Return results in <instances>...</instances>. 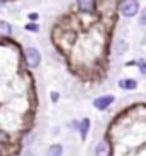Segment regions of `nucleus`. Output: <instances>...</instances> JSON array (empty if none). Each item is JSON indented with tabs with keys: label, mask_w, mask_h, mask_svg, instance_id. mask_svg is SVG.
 Returning a JSON list of instances; mask_svg holds the SVG:
<instances>
[{
	"label": "nucleus",
	"mask_w": 146,
	"mask_h": 156,
	"mask_svg": "<svg viewBox=\"0 0 146 156\" xmlns=\"http://www.w3.org/2000/svg\"><path fill=\"white\" fill-rule=\"evenodd\" d=\"M89 129H91V120L89 119H82L81 122H79V136H81L82 141H86L88 134H89Z\"/></svg>",
	"instance_id": "obj_5"
},
{
	"label": "nucleus",
	"mask_w": 146,
	"mask_h": 156,
	"mask_svg": "<svg viewBox=\"0 0 146 156\" xmlns=\"http://www.w3.org/2000/svg\"><path fill=\"white\" fill-rule=\"evenodd\" d=\"M139 24H141V26H146V7L139 12Z\"/></svg>",
	"instance_id": "obj_12"
},
{
	"label": "nucleus",
	"mask_w": 146,
	"mask_h": 156,
	"mask_svg": "<svg viewBox=\"0 0 146 156\" xmlns=\"http://www.w3.org/2000/svg\"><path fill=\"white\" fill-rule=\"evenodd\" d=\"M137 67H139V72L143 74V76H146V60H137Z\"/></svg>",
	"instance_id": "obj_11"
},
{
	"label": "nucleus",
	"mask_w": 146,
	"mask_h": 156,
	"mask_svg": "<svg viewBox=\"0 0 146 156\" xmlns=\"http://www.w3.org/2000/svg\"><path fill=\"white\" fill-rule=\"evenodd\" d=\"M78 7L81 12H93L95 10V0H78Z\"/></svg>",
	"instance_id": "obj_7"
},
{
	"label": "nucleus",
	"mask_w": 146,
	"mask_h": 156,
	"mask_svg": "<svg viewBox=\"0 0 146 156\" xmlns=\"http://www.w3.org/2000/svg\"><path fill=\"white\" fill-rule=\"evenodd\" d=\"M24 29L29 31V33H38V31H40V26H38L36 23H27L26 26H24Z\"/></svg>",
	"instance_id": "obj_10"
},
{
	"label": "nucleus",
	"mask_w": 146,
	"mask_h": 156,
	"mask_svg": "<svg viewBox=\"0 0 146 156\" xmlns=\"http://www.w3.org/2000/svg\"><path fill=\"white\" fill-rule=\"evenodd\" d=\"M119 87L124 89V91H134L137 87V81L136 79H131V77H126V79H120L119 81Z\"/></svg>",
	"instance_id": "obj_6"
},
{
	"label": "nucleus",
	"mask_w": 146,
	"mask_h": 156,
	"mask_svg": "<svg viewBox=\"0 0 146 156\" xmlns=\"http://www.w3.org/2000/svg\"><path fill=\"white\" fill-rule=\"evenodd\" d=\"M119 10L124 17H134L139 12V2L137 0H122L119 4Z\"/></svg>",
	"instance_id": "obj_2"
},
{
	"label": "nucleus",
	"mask_w": 146,
	"mask_h": 156,
	"mask_svg": "<svg viewBox=\"0 0 146 156\" xmlns=\"http://www.w3.org/2000/svg\"><path fill=\"white\" fill-rule=\"evenodd\" d=\"M24 60H26V65L29 69H36L38 65L41 64V53L38 48L35 46H27L24 50Z\"/></svg>",
	"instance_id": "obj_1"
},
{
	"label": "nucleus",
	"mask_w": 146,
	"mask_h": 156,
	"mask_svg": "<svg viewBox=\"0 0 146 156\" xmlns=\"http://www.w3.org/2000/svg\"><path fill=\"white\" fill-rule=\"evenodd\" d=\"M38 17H40V16H38V12H31V14H27V19H29L31 23H35V21H38Z\"/></svg>",
	"instance_id": "obj_13"
},
{
	"label": "nucleus",
	"mask_w": 146,
	"mask_h": 156,
	"mask_svg": "<svg viewBox=\"0 0 146 156\" xmlns=\"http://www.w3.org/2000/svg\"><path fill=\"white\" fill-rule=\"evenodd\" d=\"M114 101H115V96H114V94H103V96L95 98V101H93V106H95L98 112H105L107 108H110V106L114 105Z\"/></svg>",
	"instance_id": "obj_3"
},
{
	"label": "nucleus",
	"mask_w": 146,
	"mask_h": 156,
	"mask_svg": "<svg viewBox=\"0 0 146 156\" xmlns=\"http://www.w3.org/2000/svg\"><path fill=\"white\" fill-rule=\"evenodd\" d=\"M95 156H112V146L108 141H100L95 146Z\"/></svg>",
	"instance_id": "obj_4"
},
{
	"label": "nucleus",
	"mask_w": 146,
	"mask_h": 156,
	"mask_svg": "<svg viewBox=\"0 0 146 156\" xmlns=\"http://www.w3.org/2000/svg\"><path fill=\"white\" fill-rule=\"evenodd\" d=\"M12 34V26L7 21H0V36H10Z\"/></svg>",
	"instance_id": "obj_9"
},
{
	"label": "nucleus",
	"mask_w": 146,
	"mask_h": 156,
	"mask_svg": "<svg viewBox=\"0 0 146 156\" xmlns=\"http://www.w3.org/2000/svg\"><path fill=\"white\" fill-rule=\"evenodd\" d=\"M50 98H52V101H53V103H57V101H59V98H60V94L57 91H52L50 93Z\"/></svg>",
	"instance_id": "obj_14"
},
{
	"label": "nucleus",
	"mask_w": 146,
	"mask_h": 156,
	"mask_svg": "<svg viewBox=\"0 0 146 156\" xmlns=\"http://www.w3.org/2000/svg\"><path fill=\"white\" fill-rule=\"evenodd\" d=\"M62 153H64V147H62V144H50L48 146V149H46V156H62Z\"/></svg>",
	"instance_id": "obj_8"
}]
</instances>
